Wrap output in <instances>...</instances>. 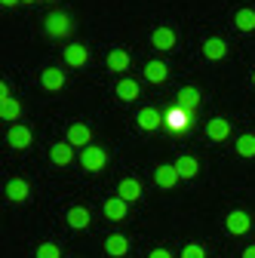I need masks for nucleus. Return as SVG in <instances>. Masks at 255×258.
<instances>
[{
	"instance_id": "nucleus-1",
	"label": "nucleus",
	"mask_w": 255,
	"mask_h": 258,
	"mask_svg": "<svg viewBox=\"0 0 255 258\" xmlns=\"http://www.w3.org/2000/svg\"><path fill=\"white\" fill-rule=\"evenodd\" d=\"M80 166H83L86 172H102V169L108 166V154H105V148H99V145L83 148V151H80Z\"/></svg>"
},
{
	"instance_id": "nucleus-2",
	"label": "nucleus",
	"mask_w": 255,
	"mask_h": 258,
	"mask_svg": "<svg viewBox=\"0 0 255 258\" xmlns=\"http://www.w3.org/2000/svg\"><path fill=\"white\" fill-rule=\"evenodd\" d=\"M46 34L52 37V40H65L71 31H74V22H71V16H65V13H52V16H46Z\"/></svg>"
},
{
	"instance_id": "nucleus-3",
	"label": "nucleus",
	"mask_w": 255,
	"mask_h": 258,
	"mask_svg": "<svg viewBox=\"0 0 255 258\" xmlns=\"http://www.w3.org/2000/svg\"><path fill=\"white\" fill-rule=\"evenodd\" d=\"M225 228H228V234L243 237V234H249V231H252V215H249V212H243V209H231V212L225 215Z\"/></svg>"
},
{
	"instance_id": "nucleus-4",
	"label": "nucleus",
	"mask_w": 255,
	"mask_h": 258,
	"mask_svg": "<svg viewBox=\"0 0 255 258\" xmlns=\"http://www.w3.org/2000/svg\"><path fill=\"white\" fill-rule=\"evenodd\" d=\"M175 43H178V37H175V31H172L169 25H160V28L151 31V46H154V49L169 52V49H175Z\"/></svg>"
},
{
	"instance_id": "nucleus-5",
	"label": "nucleus",
	"mask_w": 255,
	"mask_h": 258,
	"mask_svg": "<svg viewBox=\"0 0 255 258\" xmlns=\"http://www.w3.org/2000/svg\"><path fill=\"white\" fill-rule=\"evenodd\" d=\"M178 181H181V175H178L175 163H172V166H169V163H163V166H157V169H154V184L160 187V190H172Z\"/></svg>"
},
{
	"instance_id": "nucleus-6",
	"label": "nucleus",
	"mask_w": 255,
	"mask_h": 258,
	"mask_svg": "<svg viewBox=\"0 0 255 258\" xmlns=\"http://www.w3.org/2000/svg\"><path fill=\"white\" fill-rule=\"evenodd\" d=\"M31 142H34V136H31L28 126H22V123H13V126H10V133H7V145H10V148L25 151V148H31Z\"/></svg>"
},
{
	"instance_id": "nucleus-7",
	"label": "nucleus",
	"mask_w": 255,
	"mask_h": 258,
	"mask_svg": "<svg viewBox=\"0 0 255 258\" xmlns=\"http://www.w3.org/2000/svg\"><path fill=\"white\" fill-rule=\"evenodd\" d=\"M228 136H231V120L228 117H212L206 123V139L209 142H228Z\"/></svg>"
},
{
	"instance_id": "nucleus-8",
	"label": "nucleus",
	"mask_w": 255,
	"mask_h": 258,
	"mask_svg": "<svg viewBox=\"0 0 255 258\" xmlns=\"http://www.w3.org/2000/svg\"><path fill=\"white\" fill-rule=\"evenodd\" d=\"M228 40H221V37H209L203 40V58L206 61H221V58H228Z\"/></svg>"
},
{
	"instance_id": "nucleus-9",
	"label": "nucleus",
	"mask_w": 255,
	"mask_h": 258,
	"mask_svg": "<svg viewBox=\"0 0 255 258\" xmlns=\"http://www.w3.org/2000/svg\"><path fill=\"white\" fill-rule=\"evenodd\" d=\"M203 99H206V95H203V89H197V86H181L178 89V108H200L203 105Z\"/></svg>"
},
{
	"instance_id": "nucleus-10",
	"label": "nucleus",
	"mask_w": 255,
	"mask_h": 258,
	"mask_svg": "<svg viewBox=\"0 0 255 258\" xmlns=\"http://www.w3.org/2000/svg\"><path fill=\"white\" fill-rule=\"evenodd\" d=\"M114 92H117L120 102H136L139 95H142V86H139V80H133V77H123V80L114 86Z\"/></svg>"
},
{
	"instance_id": "nucleus-11",
	"label": "nucleus",
	"mask_w": 255,
	"mask_h": 258,
	"mask_svg": "<svg viewBox=\"0 0 255 258\" xmlns=\"http://www.w3.org/2000/svg\"><path fill=\"white\" fill-rule=\"evenodd\" d=\"M49 160H52L55 166H71L74 163V145H68V142L52 145L49 148Z\"/></svg>"
},
{
	"instance_id": "nucleus-12",
	"label": "nucleus",
	"mask_w": 255,
	"mask_h": 258,
	"mask_svg": "<svg viewBox=\"0 0 255 258\" xmlns=\"http://www.w3.org/2000/svg\"><path fill=\"white\" fill-rule=\"evenodd\" d=\"M28 197H31V184H28L25 178H10V181H7V200L25 203Z\"/></svg>"
},
{
	"instance_id": "nucleus-13",
	"label": "nucleus",
	"mask_w": 255,
	"mask_h": 258,
	"mask_svg": "<svg viewBox=\"0 0 255 258\" xmlns=\"http://www.w3.org/2000/svg\"><path fill=\"white\" fill-rule=\"evenodd\" d=\"M40 83H43V89L46 92H58L61 86H65V71L61 68H43V74H40Z\"/></svg>"
},
{
	"instance_id": "nucleus-14",
	"label": "nucleus",
	"mask_w": 255,
	"mask_h": 258,
	"mask_svg": "<svg viewBox=\"0 0 255 258\" xmlns=\"http://www.w3.org/2000/svg\"><path fill=\"white\" fill-rule=\"evenodd\" d=\"M65 142H68V145H86V148H89V142H92L89 126H86V123H80V120H77V123H71V126H68Z\"/></svg>"
},
{
	"instance_id": "nucleus-15",
	"label": "nucleus",
	"mask_w": 255,
	"mask_h": 258,
	"mask_svg": "<svg viewBox=\"0 0 255 258\" xmlns=\"http://www.w3.org/2000/svg\"><path fill=\"white\" fill-rule=\"evenodd\" d=\"M117 197H123L126 203L142 200V181H139V178H123L120 187H117Z\"/></svg>"
},
{
	"instance_id": "nucleus-16",
	"label": "nucleus",
	"mask_w": 255,
	"mask_h": 258,
	"mask_svg": "<svg viewBox=\"0 0 255 258\" xmlns=\"http://www.w3.org/2000/svg\"><path fill=\"white\" fill-rule=\"evenodd\" d=\"M105 252H108L111 258H123L126 252H130V237H123V234H111V237L105 240Z\"/></svg>"
},
{
	"instance_id": "nucleus-17",
	"label": "nucleus",
	"mask_w": 255,
	"mask_h": 258,
	"mask_svg": "<svg viewBox=\"0 0 255 258\" xmlns=\"http://www.w3.org/2000/svg\"><path fill=\"white\" fill-rule=\"evenodd\" d=\"M65 61L71 64V68H83V64L89 61V49L83 43H71V46H65Z\"/></svg>"
},
{
	"instance_id": "nucleus-18",
	"label": "nucleus",
	"mask_w": 255,
	"mask_h": 258,
	"mask_svg": "<svg viewBox=\"0 0 255 258\" xmlns=\"http://www.w3.org/2000/svg\"><path fill=\"white\" fill-rule=\"evenodd\" d=\"M175 169H178L181 178H197V172H200V160L190 157V154H181V157L175 160Z\"/></svg>"
},
{
	"instance_id": "nucleus-19",
	"label": "nucleus",
	"mask_w": 255,
	"mask_h": 258,
	"mask_svg": "<svg viewBox=\"0 0 255 258\" xmlns=\"http://www.w3.org/2000/svg\"><path fill=\"white\" fill-rule=\"evenodd\" d=\"M126 212H130V203H126L123 197H111V200H105V215H108L111 221H123Z\"/></svg>"
},
{
	"instance_id": "nucleus-20",
	"label": "nucleus",
	"mask_w": 255,
	"mask_h": 258,
	"mask_svg": "<svg viewBox=\"0 0 255 258\" xmlns=\"http://www.w3.org/2000/svg\"><path fill=\"white\" fill-rule=\"evenodd\" d=\"M166 77H169L166 61H148L145 64V80H151V83H166Z\"/></svg>"
},
{
	"instance_id": "nucleus-21",
	"label": "nucleus",
	"mask_w": 255,
	"mask_h": 258,
	"mask_svg": "<svg viewBox=\"0 0 255 258\" xmlns=\"http://www.w3.org/2000/svg\"><path fill=\"white\" fill-rule=\"evenodd\" d=\"M108 71H130V52L126 49H111L108 52Z\"/></svg>"
},
{
	"instance_id": "nucleus-22",
	"label": "nucleus",
	"mask_w": 255,
	"mask_h": 258,
	"mask_svg": "<svg viewBox=\"0 0 255 258\" xmlns=\"http://www.w3.org/2000/svg\"><path fill=\"white\" fill-rule=\"evenodd\" d=\"M234 25L243 31V34L255 31V10H237V13H234Z\"/></svg>"
},
{
	"instance_id": "nucleus-23",
	"label": "nucleus",
	"mask_w": 255,
	"mask_h": 258,
	"mask_svg": "<svg viewBox=\"0 0 255 258\" xmlns=\"http://www.w3.org/2000/svg\"><path fill=\"white\" fill-rule=\"evenodd\" d=\"M237 154L246 157V160L255 157V136H252V133H243V136L237 139Z\"/></svg>"
},
{
	"instance_id": "nucleus-24",
	"label": "nucleus",
	"mask_w": 255,
	"mask_h": 258,
	"mask_svg": "<svg viewBox=\"0 0 255 258\" xmlns=\"http://www.w3.org/2000/svg\"><path fill=\"white\" fill-rule=\"evenodd\" d=\"M157 117H160V114H157V108H142L136 114V120H139V126L145 129V133H151V129L157 126Z\"/></svg>"
},
{
	"instance_id": "nucleus-25",
	"label": "nucleus",
	"mask_w": 255,
	"mask_h": 258,
	"mask_svg": "<svg viewBox=\"0 0 255 258\" xmlns=\"http://www.w3.org/2000/svg\"><path fill=\"white\" fill-rule=\"evenodd\" d=\"M0 117H4V120H19V117H22V105H19L16 99L0 102Z\"/></svg>"
},
{
	"instance_id": "nucleus-26",
	"label": "nucleus",
	"mask_w": 255,
	"mask_h": 258,
	"mask_svg": "<svg viewBox=\"0 0 255 258\" xmlns=\"http://www.w3.org/2000/svg\"><path fill=\"white\" fill-rule=\"evenodd\" d=\"M68 224H71V228H86V224H89V212L83 209V206H74L71 212H68Z\"/></svg>"
},
{
	"instance_id": "nucleus-27",
	"label": "nucleus",
	"mask_w": 255,
	"mask_h": 258,
	"mask_svg": "<svg viewBox=\"0 0 255 258\" xmlns=\"http://www.w3.org/2000/svg\"><path fill=\"white\" fill-rule=\"evenodd\" d=\"M166 123H169L172 129H181V126L187 123V111H184V108H175V111H169V114H166Z\"/></svg>"
},
{
	"instance_id": "nucleus-28",
	"label": "nucleus",
	"mask_w": 255,
	"mask_h": 258,
	"mask_svg": "<svg viewBox=\"0 0 255 258\" xmlns=\"http://www.w3.org/2000/svg\"><path fill=\"white\" fill-rule=\"evenodd\" d=\"M37 258H61L58 243H40L37 246Z\"/></svg>"
},
{
	"instance_id": "nucleus-29",
	"label": "nucleus",
	"mask_w": 255,
	"mask_h": 258,
	"mask_svg": "<svg viewBox=\"0 0 255 258\" xmlns=\"http://www.w3.org/2000/svg\"><path fill=\"white\" fill-rule=\"evenodd\" d=\"M181 258H206L203 243H187V246L181 249Z\"/></svg>"
},
{
	"instance_id": "nucleus-30",
	"label": "nucleus",
	"mask_w": 255,
	"mask_h": 258,
	"mask_svg": "<svg viewBox=\"0 0 255 258\" xmlns=\"http://www.w3.org/2000/svg\"><path fill=\"white\" fill-rule=\"evenodd\" d=\"M151 258H172V252H169V249H154Z\"/></svg>"
},
{
	"instance_id": "nucleus-31",
	"label": "nucleus",
	"mask_w": 255,
	"mask_h": 258,
	"mask_svg": "<svg viewBox=\"0 0 255 258\" xmlns=\"http://www.w3.org/2000/svg\"><path fill=\"white\" fill-rule=\"evenodd\" d=\"M7 99H13V95H10V86L0 83V102H7Z\"/></svg>"
},
{
	"instance_id": "nucleus-32",
	"label": "nucleus",
	"mask_w": 255,
	"mask_h": 258,
	"mask_svg": "<svg viewBox=\"0 0 255 258\" xmlns=\"http://www.w3.org/2000/svg\"><path fill=\"white\" fill-rule=\"evenodd\" d=\"M243 258H255V243H252V246H246V249H243Z\"/></svg>"
},
{
	"instance_id": "nucleus-33",
	"label": "nucleus",
	"mask_w": 255,
	"mask_h": 258,
	"mask_svg": "<svg viewBox=\"0 0 255 258\" xmlns=\"http://www.w3.org/2000/svg\"><path fill=\"white\" fill-rule=\"evenodd\" d=\"M0 4H4V7H16V4H19V0H0Z\"/></svg>"
},
{
	"instance_id": "nucleus-34",
	"label": "nucleus",
	"mask_w": 255,
	"mask_h": 258,
	"mask_svg": "<svg viewBox=\"0 0 255 258\" xmlns=\"http://www.w3.org/2000/svg\"><path fill=\"white\" fill-rule=\"evenodd\" d=\"M252 86H255V71H252Z\"/></svg>"
},
{
	"instance_id": "nucleus-35",
	"label": "nucleus",
	"mask_w": 255,
	"mask_h": 258,
	"mask_svg": "<svg viewBox=\"0 0 255 258\" xmlns=\"http://www.w3.org/2000/svg\"><path fill=\"white\" fill-rule=\"evenodd\" d=\"M25 4H34V0H25Z\"/></svg>"
},
{
	"instance_id": "nucleus-36",
	"label": "nucleus",
	"mask_w": 255,
	"mask_h": 258,
	"mask_svg": "<svg viewBox=\"0 0 255 258\" xmlns=\"http://www.w3.org/2000/svg\"><path fill=\"white\" fill-rule=\"evenodd\" d=\"M49 4H55V0H49Z\"/></svg>"
}]
</instances>
